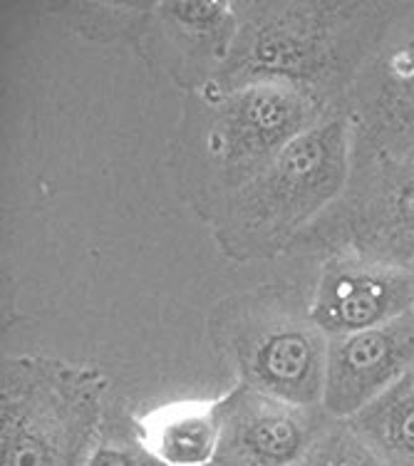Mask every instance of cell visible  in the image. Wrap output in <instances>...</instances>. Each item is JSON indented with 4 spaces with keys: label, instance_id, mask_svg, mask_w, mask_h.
Returning <instances> with one entry per match:
<instances>
[{
    "label": "cell",
    "instance_id": "cell-1",
    "mask_svg": "<svg viewBox=\"0 0 414 466\" xmlns=\"http://www.w3.org/2000/svg\"><path fill=\"white\" fill-rule=\"evenodd\" d=\"M330 109L335 107L283 82L236 90L208 82L187 92L171 139V174L179 197L211 224L238 188Z\"/></svg>",
    "mask_w": 414,
    "mask_h": 466
},
{
    "label": "cell",
    "instance_id": "cell-2",
    "mask_svg": "<svg viewBox=\"0 0 414 466\" xmlns=\"http://www.w3.org/2000/svg\"><path fill=\"white\" fill-rule=\"evenodd\" d=\"M395 3H236L238 35L214 85L283 82L340 107Z\"/></svg>",
    "mask_w": 414,
    "mask_h": 466
},
{
    "label": "cell",
    "instance_id": "cell-3",
    "mask_svg": "<svg viewBox=\"0 0 414 466\" xmlns=\"http://www.w3.org/2000/svg\"><path fill=\"white\" fill-rule=\"evenodd\" d=\"M352 159L355 125L335 107L221 207L211 221L218 251L234 263L290 253L298 236L340 198Z\"/></svg>",
    "mask_w": 414,
    "mask_h": 466
},
{
    "label": "cell",
    "instance_id": "cell-4",
    "mask_svg": "<svg viewBox=\"0 0 414 466\" xmlns=\"http://www.w3.org/2000/svg\"><path fill=\"white\" fill-rule=\"evenodd\" d=\"M211 350L236 385L293 404H323L330 338L293 283H268L218 300L207 318Z\"/></svg>",
    "mask_w": 414,
    "mask_h": 466
},
{
    "label": "cell",
    "instance_id": "cell-5",
    "mask_svg": "<svg viewBox=\"0 0 414 466\" xmlns=\"http://www.w3.org/2000/svg\"><path fill=\"white\" fill-rule=\"evenodd\" d=\"M107 377L47 355H13L0 375V466H85L99 441Z\"/></svg>",
    "mask_w": 414,
    "mask_h": 466
},
{
    "label": "cell",
    "instance_id": "cell-6",
    "mask_svg": "<svg viewBox=\"0 0 414 466\" xmlns=\"http://www.w3.org/2000/svg\"><path fill=\"white\" fill-rule=\"evenodd\" d=\"M293 256L355 253L385 266H414V159L355 147L348 187L290 248Z\"/></svg>",
    "mask_w": 414,
    "mask_h": 466
},
{
    "label": "cell",
    "instance_id": "cell-7",
    "mask_svg": "<svg viewBox=\"0 0 414 466\" xmlns=\"http://www.w3.org/2000/svg\"><path fill=\"white\" fill-rule=\"evenodd\" d=\"M355 147L414 159V3H395L378 46L340 105Z\"/></svg>",
    "mask_w": 414,
    "mask_h": 466
},
{
    "label": "cell",
    "instance_id": "cell-8",
    "mask_svg": "<svg viewBox=\"0 0 414 466\" xmlns=\"http://www.w3.org/2000/svg\"><path fill=\"white\" fill-rule=\"evenodd\" d=\"M236 35V3H142L129 46L187 95L217 80Z\"/></svg>",
    "mask_w": 414,
    "mask_h": 466
},
{
    "label": "cell",
    "instance_id": "cell-9",
    "mask_svg": "<svg viewBox=\"0 0 414 466\" xmlns=\"http://www.w3.org/2000/svg\"><path fill=\"white\" fill-rule=\"evenodd\" d=\"M217 466H298L310 459L333 417L323 404H293L234 385L224 397Z\"/></svg>",
    "mask_w": 414,
    "mask_h": 466
},
{
    "label": "cell",
    "instance_id": "cell-10",
    "mask_svg": "<svg viewBox=\"0 0 414 466\" xmlns=\"http://www.w3.org/2000/svg\"><path fill=\"white\" fill-rule=\"evenodd\" d=\"M412 310V268L385 266L355 253H333L320 260L310 313L328 338L392 323Z\"/></svg>",
    "mask_w": 414,
    "mask_h": 466
},
{
    "label": "cell",
    "instance_id": "cell-11",
    "mask_svg": "<svg viewBox=\"0 0 414 466\" xmlns=\"http://www.w3.org/2000/svg\"><path fill=\"white\" fill-rule=\"evenodd\" d=\"M414 368V310L392 323L330 338L323 407L348 421Z\"/></svg>",
    "mask_w": 414,
    "mask_h": 466
},
{
    "label": "cell",
    "instance_id": "cell-12",
    "mask_svg": "<svg viewBox=\"0 0 414 466\" xmlns=\"http://www.w3.org/2000/svg\"><path fill=\"white\" fill-rule=\"evenodd\" d=\"M135 440L162 466H217L224 437V402L174 400L132 417Z\"/></svg>",
    "mask_w": 414,
    "mask_h": 466
},
{
    "label": "cell",
    "instance_id": "cell-13",
    "mask_svg": "<svg viewBox=\"0 0 414 466\" xmlns=\"http://www.w3.org/2000/svg\"><path fill=\"white\" fill-rule=\"evenodd\" d=\"M348 424L385 466H414V368Z\"/></svg>",
    "mask_w": 414,
    "mask_h": 466
},
{
    "label": "cell",
    "instance_id": "cell-14",
    "mask_svg": "<svg viewBox=\"0 0 414 466\" xmlns=\"http://www.w3.org/2000/svg\"><path fill=\"white\" fill-rule=\"evenodd\" d=\"M313 466H385L348 421L335 420L310 454Z\"/></svg>",
    "mask_w": 414,
    "mask_h": 466
},
{
    "label": "cell",
    "instance_id": "cell-15",
    "mask_svg": "<svg viewBox=\"0 0 414 466\" xmlns=\"http://www.w3.org/2000/svg\"><path fill=\"white\" fill-rule=\"evenodd\" d=\"M85 466H162L139 441H99Z\"/></svg>",
    "mask_w": 414,
    "mask_h": 466
},
{
    "label": "cell",
    "instance_id": "cell-16",
    "mask_svg": "<svg viewBox=\"0 0 414 466\" xmlns=\"http://www.w3.org/2000/svg\"><path fill=\"white\" fill-rule=\"evenodd\" d=\"M298 466H313V464H310V459H306V461H303V464H298Z\"/></svg>",
    "mask_w": 414,
    "mask_h": 466
}]
</instances>
